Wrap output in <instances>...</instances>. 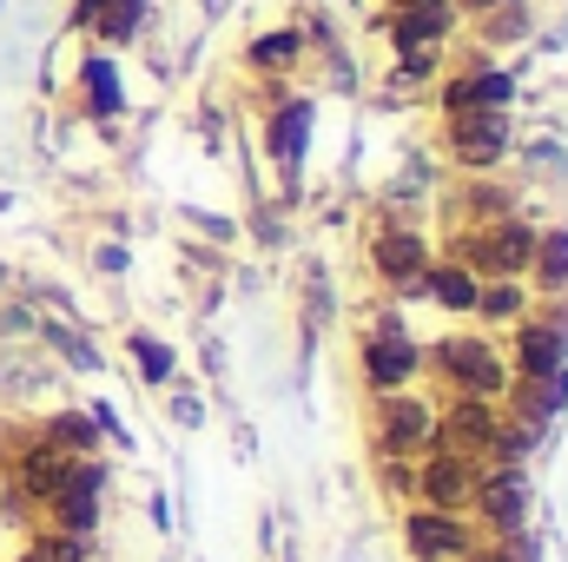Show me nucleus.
<instances>
[{"instance_id": "7ed1b4c3", "label": "nucleus", "mask_w": 568, "mask_h": 562, "mask_svg": "<svg viewBox=\"0 0 568 562\" xmlns=\"http://www.w3.org/2000/svg\"><path fill=\"white\" fill-rule=\"evenodd\" d=\"M424 443H436V411L404 398V391H390L384 398V450L404 456V450H424Z\"/></svg>"}, {"instance_id": "2eb2a0df", "label": "nucleus", "mask_w": 568, "mask_h": 562, "mask_svg": "<svg viewBox=\"0 0 568 562\" xmlns=\"http://www.w3.org/2000/svg\"><path fill=\"white\" fill-rule=\"evenodd\" d=\"M529 265H536V279H542V284H556V291H562V284H568V232H562V225H556L549 239H536Z\"/></svg>"}, {"instance_id": "6e6552de", "label": "nucleus", "mask_w": 568, "mask_h": 562, "mask_svg": "<svg viewBox=\"0 0 568 562\" xmlns=\"http://www.w3.org/2000/svg\"><path fill=\"white\" fill-rule=\"evenodd\" d=\"M443 436H449L456 450H496V411H489V398H463V404H449Z\"/></svg>"}, {"instance_id": "6ab92c4d", "label": "nucleus", "mask_w": 568, "mask_h": 562, "mask_svg": "<svg viewBox=\"0 0 568 562\" xmlns=\"http://www.w3.org/2000/svg\"><path fill=\"white\" fill-rule=\"evenodd\" d=\"M476 311H483V318H503V324H509V318H523V291H516L509 279H496L489 291H476Z\"/></svg>"}, {"instance_id": "412c9836", "label": "nucleus", "mask_w": 568, "mask_h": 562, "mask_svg": "<svg viewBox=\"0 0 568 562\" xmlns=\"http://www.w3.org/2000/svg\"><path fill=\"white\" fill-rule=\"evenodd\" d=\"M47 443L53 450H93V418H53L47 423Z\"/></svg>"}, {"instance_id": "0eeeda50", "label": "nucleus", "mask_w": 568, "mask_h": 562, "mask_svg": "<svg viewBox=\"0 0 568 562\" xmlns=\"http://www.w3.org/2000/svg\"><path fill=\"white\" fill-rule=\"evenodd\" d=\"M417 490H424L429 510H456L469 490H476V476H469V463L449 450V456H436V463H424V476H417Z\"/></svg>"}, {"instance_id": "f03ea898", "label": "nucleus", "mask_w": 568, "mask_h": 562, "mask_svg": "<svg viewBox=\"0 0 568 562\" xmlns=\"http://www.w3.org/2000/svg\"><path fill=\"white\" fill-rule=\"evenodd\" d=\"M364 371H371L377 391H397V384H410V371H417V344H410L397 324H377L371 344H364Z\"/></svg>"}, {"instance_id": "39448f33", "label": "nucleus", "mask_w": 568, "mask_h": 562, "mask_svg": "<svg viewBox=\"0 0 568 562\" xmlns=\"http://www.w3.org/2000/svg\"><path fill=\"white\" fill-rule=\"evenodd\" d=\"M410 550L424 562H436V556H469V530L456 523V510H417L410 516Z\"/></svg>"}, {"instance_id": "5701e85b", "label": "nucleus", "mask_w": 568, "mask_h": 562, "mask_svg": "<svg viewBox=\"0 0 568 562\" xmlns=\"http://www.w3.org/2000/svg\"><path fill=\"white\" fill-rule=\"evenodd\" d=\"M291 53H297V40H291V33H272V40H258V47H252V67H291Z\"/></svg>"}, {"instance_id": "423d86ee", "label": "nucleus", "mask_w": 568, "mask_h": 562, "mask_svg": "<svg viewBox=\"0 0 568 562\" xmlns=\"http://www.w3.org/2000/svg\"><path fill=\"white\" fill-rule=\"evenodd\" d=\"M53 516L87 536L93 516H100V470H73V463H67V476H60V490H53Z\"/></svg>"}, {"instance_id": "9b49d317", "label": "nucleus", "mask_w": 568, "mask_h": 562, "mask_svg": "<svg viewBox=\"0 0 568 562\" xmlns=\"http://www.w3.org/2000/svg\"><path fill=\"white\" fill-rule=\"evenodd\" d=\"M509 100V73H469V80H449L443 87V107L449 113H496Z\"/></svg>"}, {"instance_id": "393cba45", "label": "nucleus", "mask_w": 568, "mask_h": 562, "mask_svg": "<svg viewBox=\"0 0 568 562\" xmlns=\"http://www.w3.org/2000/svg\"><path fill=\"white\" fill-rule=\"evenodd\" d=\"M20 562H53V556H40V550H33V556H20Z\"/></svg>"}, {"instance_id": "1a4fd4ad", "label": "nucleus", "mask_w": 568, "mask_h": 562, "mask_svg": "<svg viewBox=\"0 0 568 562\" xmlns=\"http://www.w3.org/2000/svg\"><path fill=\"white\" fill-rule=\"evenodd\" d=\"M371 259H377V272H384L390 284H417V279H424V265H429V252H424V239H417V232H384Z\"/></svg>"}, {"instance_id": "b1692460", "label": "nucleus", "mask_w": 568, "mask_h": 562, "mask_svg": "<svg viewBox=\"0 0 568 562\" xmlns=\"http://www.w3.org/2000/svg\"><path fill=\"white\" fill-rule=\"evenodd\" d=\"M133 351H140V364H145V378L159 384L165 371H172V358H165V344H152V338H133Z\"/></svg>"}, {"instance_id": "ddd939ff", "label": "nucleus", "mask_w": 568, "mask_h": 562, "mask_svg": "<svg viewBox=\"0 0 568 562\" xmlns=\"http://www.w3.org/2000/svg\"><path fill=\"white\" fill-rule=\"evenodd\" d=\"M568 358V331L556 324H523V371L529 378H556Z\"/></svg>"}, {"instance_id": "a878e982", "label": "nucleus", "mask_w": 568, "mask_h": 562, "mask_svg": "<svg viewBox=\"0 0 568 562\" xmlns=\"http://www.w3.org/2000/svg\"><path fill=\"white\" fill-rule=\"evenodd\" d=\"M397 7H417V0H397Z\"/></svg>"}, {"instance_id": "f8f14e48", "label": "nucleus", "mask_w": 568, "mask_h": 562, "mask_svg": "<svg viewBox=\"0 0 568 562\" xmlns=\"http://www.w3.org/2000/svg\"><path fill=\"white\" fill-rule=\"evenodd\" d=\"M476 490H483V516H489L496 530H516V523H523L529 490H523V476H516V470H496V476H483Z\"/></svg>"}, {"instance_id": "a211bd4d", "label": "nucleus", "mask_w": 568, "mask_h": 562, "mask_svg": "<svg viewBox=\"0 0 568 562\" xmlns=\"http://www.w3.org/2000/svg\"><path fill=\"white\" fill-rule=\"evenodd\" d=\"M304 127H311V107H284L278 127H272V152H278L284 165H297V152H304Z\"/></svg>"}, {"instance_id": "9d476101", "label": "nucleus", "mask_w": 568, "mask_h": 562, "mask_svg": "<svg viewBox=\"0 0 568 562\" xmlns=\"http://www.w3.org/2000/svg\"><path fill=\"white\" fill-rule=\"evenodd\" d=\"M443 33H449V0H417V7H404L397 27H390V40H397L404 53H424L429 40H443Z\"/></svg>"}, {"instance_id": "f3484780", "label": "nucleus", "mask_w": 568, "mask_h": 562, "mask_svg": "<svg viewBox=\"0 0 568 562\" xmlns=\"http://www.w3.org/2000/svg\"><path fill=\"white\" fill-rule=\"evenodd\" d=\"M429 298H436L443 311H476V279H469L463 265H443V272L429 279Z\"/></svg>"}, {"instance_id": "4468645a", "label": "nucleus", "mask_w": 568, "mask_h": 562, "mask_svg": "<svg viewBox=\"0 0 568 562\" xmlns=\"http://www.w3.org/2000/svg\"><path fill=\"white\" fill-rule=\"evenodd\" d=\"M529 252H536V232H529V225H496V232H489V265H496V272H523Z\"/></svg>"}, {"instance_id": "20e7f679", "label": "nucleus", "mask_w": 568, "mask_h": 562, "mask_svg": "<svg viewBox=\"0 0 568 562\" xmlns=\"http://www.w3.org/2000/svg\"><path fill=\"white\" fill-rule=\"evenodd\" d=\"M449 145H456L463 165H489V159H503L509 127H503L496 113H456V120H449Z\"/></svg>"}, {"instance_id": "f257e3e1", "label": "nucleus", "mask_w": 568, "mask_h": 562, "mask_svg": "<svg viewBox=\"0 0 568 562\" xmlns=\"http://www.w3.org/2000/svg\"><path fill=\"white\" fill-rule=\"evenodd\" d=\"M436 371H443L463 398H503V391H509V371H503L496 344H483V338H449V344H436Z\"/></svg>"}, {"instance_id": "4be33fe9", "label": "nucleus", "mask_w": 568, "mask_h": 562, "mask_svg": "<svg viewBox=\"0 0 568 562\" xmlns=\"http://www.w3.org/2000/svg\"><path fill=\"white\" fill-rule=\"evenodd\" d=\"M133 27H140V0H113V13L100 20V33H106V40H126Z\"/></svg>"}, {"instance_id": "aec40b11", "label": "nucleus", "mask_w": 568, "mask_h": 562, "mask_svg": "<svg viewBox=\"0 0 568 562\" xmlns=\"http://www.w3.org/2000/svg\"><path fill=\"white\" fill-rule=\"evenodd\" d=\"M87 100H93V113H113L120 107V80H113L106 60H87Z\"/></svg>"}, {"instance_id": "dca6fc26", "label": "nucleus", "mask_w": 568, "mask_h": 562, "mask_svg": "<svg viewBox=\"0 0 568 562\" xmlns=\"http://www.w3.org/2000/svg\"><path fill=\"white\" fill-rule=\"evenodd\" d=\"M67 450H33L27 463H20V490H33V496H53L60 490V476H67V463H60Z\"/></svg>"}]
</instances>
